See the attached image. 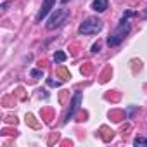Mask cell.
Wrapping results in <instances>:
<instances>
[{
    "label": "cell",
    "instance_id": "obj_5",
    "mask_svg": "<svg viewBox=\"0 0 147 147\" xmlns=\"http://www.w3.org/2000/svg\"><path fill=\"white\" fill-rule=\"evenodd\" d=\"M55 5V0H43V4H42V9L38 11V14H36V23H42L45 18H47V14L52 11V7Z\"/></svg>",
    "mask_w": 147,
    "mask_h": 147
},
{
    "label": "cell",
    "instance_id": "obj_9",
    "mask_svg": "<svg viewBox=\"0 0 147 147\" xmlns=\"http://www.w3.org/2000/svg\"><path fill=\"white\" fill-rule=\"evenodd\" d=\"M31 78H43V71L42 69H31Z\"/></svg>",
    "mask_w": 147,
    "mask_h": 147
},
{
    "label": "cell",
    "instance_id": "obj_16",
    "mask_svg": "<svg viewBox=\"0 0 147 147\" xmlns=\"http://www.w3.org/2000/svg\"><path fill=\"white\" fill-rule=\"evenodd\" d=\"M61 2H62V4H66V2H69V0H61Z\"/></svg>",
    "mask_w": 147,
    "mask_h": 147
},
{
    "label": "cell",
    "instance_id": "obj_8",
    "mask_svg": "<svg viewBox=\"0 0 147 147\" xmlns=\"http://www.w3.org/2000/svg\"><path fill=\"white\" fill-rule=\"evenodd\" d=\"M133 145H137V147H140V145H147V138H145V137H137V138L133 140Z\"/></svg>",
    "mask_w": 147,
    "mask_h": 147
},
{
    "label": "cell",
    "instance_id": "obj_3",
    "mask_svg": "<svg viewBox=\"0 0 147 147\" xmlns=\"http://www.w3.org/2000/svg\"><path fill=\"white\" fill-rule=\"evenodd\" d=\"M67 16H69V11H67V9H55V12L50 16V19H49V23H47V30L54 31V30H57L59 26H62V24L66 23Z\"/></svg>",
    "mask_w": 147,
    "mask_h": 147
},
{
    "label": "cell",
    "instance_id": "obj_6",
    "mask_svg": "<svg viewBox=\"0 0 147 147\" xmlns=\"http://www.w3.org/2000/svg\"><path fill=\"white\" fill-rule=\"evenodd\" d=\"M107 5H109V0H94V4H92L95 12H104L107 9Z\"/></svg>",
    "mask_w": 147,
    "mask_h": 147
},
{
    "label": "cell",
    "instance_id": "obj_12",
    "mask_svg": "<svg viewBox=\"0 0 147 147\" xmlns=\"http://www.w3.org/2000/svg\"><path fill=\"white\" fill-rule=\"evenodd\" d=\"M123 16H125V18H133V16H135V12H133V11H126Z\"/></svg>",
    "mask_w": 147,
    "mask_h": 147
},
{
    "label": "cell",
    "instance_id": "obj_10",
    "mask_svg": "<svg viewBox=\"0 0 147 147\" xmlns=\"http://www.w3.org/2000/svg\"><path fill=\"white\" fill-rule=\"evenodd\" d=\"M135 111H137V107H128V111H126V116H128V118H131Z\"/></svg>",
    "mask_w": 147,
    "mask_h": 147
},
{
    "label": "cell",
    "instance_id": "obj_11",
    "mask_svg": "<svg viewBox=\"0 0 147 147\" xmlns=\"http://www.w3.org/2000/svg\"><path fill=\"white\" fill-rule=\"evenodd\" d=\"M47 83H49L50 87H59V85H61V82H54V80H47Z\"/></svg>",
    "mask_w": 147,
    "mask_h": 147
},
{
    "label": "cell",
    "instance_id": "obj_1",
    "mask_svg": "<svg viewBox=\"0 0 147 147\" xmlns=\"http://www.w3.org/2000/svg\"><path fill=\"white\" fill-rule=\"evenodd\" d=\"M130 18H121V21H119V24L116 26V30L109 35V38H107V45L109 47H118L123 40H125V36L130 33V30H131V26H130V21H128Z\"/></svg>",
    "mask_w": 147,
    "mask_h": 147
},
{
    "label": "cell",
    "instance_id": "obj_13",
    "mask_svg": "<svg viewBox=\"0 0 147 147\" xmlns=\"http://www.w3.org/2000/svg\"><path fill=\"white\" fill-rule=\"evenodd\" d=\"M100 50V43H95L94 47H92V52H99Z\"/></svg>",
    "mask_w": 147,
    "mask_h": 147
},
{
    "label": "cell",
    "instance_id": "obj_7",
    "mask_svg": "<svg viewBox=\"0 0 147 147\" xmlns=\"http://www.w3.org/2000/svg\"><path fill=\"white\" fill-rule=\"evenodd\" d=\"M67 59V55L62 52V50H57L55 54H54V62H57V64H61V62H64Z\"/></svg>",
    "mask_w": 147,
    "mask_h": 147
},
{
    "label": "cell",
    "instance_id": "obj_2",
    "mask_svg": "<svg viewBox=\"0 0 147 147\" xmlns=\"http://www.w3.org/2000/svg\"><path fill=\"white\" fill-rule=\"evenodd\" d=\"M100 30H102V21L97 19V18H88V19H85L80 24V30L78 31L82 35H97Z\"/></svg>",
    "mask_w": 147,
    "mask_h": 147
},
{
    "label": "cell",
    "instance_id": "obj_14",
    "mask_svg": "<svg viewBox=\"0 0 147 147\" xmlns=\"http://www.w3.org/2000/svg\"><path fill=\"white\" fill-rule=\"evenodd\" d=\"M7 7H9V2H2V11H7Z\"/></svg>",
    "mask_w": 147,
    "mask_h": 147
},
{
    "label": "cell",
    "instance_id": "obj_4",
    "mask_svg": "<svg viewBox=\"0 0 147 147\" xmlns=\"http://www.w3.org/2000/svg\"><path fill=\"white\" fill-rule=\"evenodd\" d=\"M82 97H83V95H82V92H76L75 95H73L71 107H69V111H67V114H66V121L73 119V116L78 113V109H80V102H82Z\"/></svg>",
    "mask_w": 147,
    "mask_h": 147
},
{
    "label": "cell",
    "instance_id": "obj_15",
    "mask_svg": "<svg viewBox=\"0 0 147 147\" xmlns=\"http://www.w3.org/2000/svg\"><path fill=\"white\" fill-rule=\"evenodd\" d=\"M144 19H147V9L144 11Z\"/></svg>",
    "mask_w": 147,
    "mask_h": 147
}]
</instances>
